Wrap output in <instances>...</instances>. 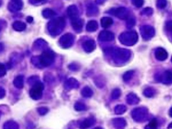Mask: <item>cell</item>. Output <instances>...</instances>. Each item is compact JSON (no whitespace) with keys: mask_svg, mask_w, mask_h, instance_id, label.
<instances>
[{"mask_svg":"<svg viewBox=\"0 0 172 129\" xmlns=\"http://www.w3.org/2000/svg\"><path fill=\"white\" fill-rule=\"evenodd\" d=\"M65 22L62 17L56 18L50 21L48 24V30L52 35H57L62 32L65 27Z\"/></svg>","mask_w":172,"mask_h":129,"instance_id":"7a4b0ae2","label":"cell"},{"mask_svg":"<svg viewBox=\"0 0 172 129\" xmlns=\"http://www.w3.org/2000/svg\"><path fill=\"white\" fill-rule=\"evenodd\" d=\"M114 39V34L110 31L104 30L101 32L98 36V40L103 42H109L112 41Z\"/></svg>","mask_w":172,"mask_h":129,"instance_id":"30bf717a","label":"cell"},{"mask_svg":"<svg viewBox=\"0 0 172 129\" xmlns=\"http://www.w3.org/2000/svg\"><path fill=\"white\" fill-rule=\"evenodd\" d=\"M14 85L19 89H22L24 87V77L22 75H19L14 80Z\"/></svg>","mask_w":172,"mask_h":129,"instance_id":"44dd1931","label":"cell"},{"mask_svg":"<svg viewBox=\"0 0 172 129\" xmlns=\"http://www.w3.org/2000/svg\"><path fill=\"white\" fill-rule=\"evenodd\" d=\"M130 52L126 49L118 48L113 52V57L116 63H125L129 59Z\"/></svg>","mask_w":172,"mask_h":129,"instance_id":"277c9868","label":"cell"},{"mask_svg":"<svg viewBox=\"0 0 172 129\" xmlns=\"http://www.w3.org/2000/svg\"><path fill=\"white\" fill-rule=\"evenodd\" d=\"M0 30H1V27H0Z\"/></svg>","mask_w":172,"mask_h":129,"instance_id":"f5cc1de1","label":"cell"},{"mask_svg":"<svg viewBox=\"0 0 172 129\" xmlns=\"http://www.w3.org/2000/svg\"><path fill=\"white\" fill-rule=\"evenodd\" d=\"M47 45V43H46L45 41L42 40H38L36 41L35 43H34V48L35 50H41L42 48H44V47H45Z\"/></svg>","mask_w":172,"mask_h":129,"instance_id":"484cf974","label":"cell"},{"mask_svg":"<svg viewBox=\"0 0 172 129\" xmlns=\"http://www.w3.org/2000/svg\"><path fill=\"white\" fill-rule=\"evenodd\" d=\"M83 47L86 52H91L96 48V42L93 40H88L83 42Z\"/></svg>","mask_w":172,"mask_h":129,"instance_id":"5bb4252c","label":"cell"},{"mask_svg":"<svg viewBox=\"0 0 172 129\" xmlns=\"http://www.w3.org/2000/svg\"><path fill=\"white\" fill-rule=\"evenodd\" d=\"M132 117L136 122H142L146 120L148 116V109L145 107L137 108L132 111Z\"/></svg>","mask_w":172,"mask_h":129,"instance_id":"5b68a950","label":"cell"},{"mask_svg":"<svg viewBox=\"0 0 172 129\" xmlns=\"http://www.w3.org/2000/svg\"><path fill=\"white\" fill-rule=\"evenodd\" d=\"M113 21L110 17H103L101 20V26L104 28H108L113 25Z\"/></svg>","mask_w":172,"mask_h":129,"instance_id":"603a6c76","label":"cell"},{"mask_svg":"<svg viewBox=\"0 0 172 129\" xmlns=\"http://www.w3.org/2000/svg\"><path fill=\"white\" fill-rule=\"evenodd\" d=\"M44 89V86L42 83L38 81L33 85L30 91V95L33 100H37L42 98V90Z\"/></svg>","mask_w":172,"mask_h":129,"instance_id":"8992f818","label":"cell"},{"mask_svg":"<svg viewBox=\"0 0 172 129\" xmlns=\"http://www.w3.org/2000/svg\"><path fill=\"white\" fill-rule=\"evenodd\" d=\"M109 13L113 14L116 17L120 20H126L129 17V11L125 7H118V8H113L109 10Z\"/></svg>","mask_w":172,"mask_h":129,"instance_id":"52a82bcc","label":"cell"},{"mask_svg":"<svg viewBox=\"0 0 172 129\" xmlns=\"http://www.w3.org/2000/svg\"><path fill=\"white\" fill-rule=\"evenodd\" d=\"M46 0H30V2L32 4H41L44 3Z\"/></svg>","mask_w":172,"mask_h":129,"instance_id":"60d3db41","label":"cell"},{"mask_svg":"<svg viewBox=\"0 0 172 129\" xmlns=\"http://www.w3.org/2000/svg\"><path fill=\"white\" fill-rule=\"evenodd\" d=\"M1 4H2V1L0 0V6H1Z\"/></svg>","mask_w":172,"mask_h":129,"instance_id":"f907efd6","label":"cell"},{"mask_svg":"<svg viewBox=\"0 0 172 129\" xmlns=\"http://www.w3.org/2000/svg\"><path fill=\"white\" fill-rule=\"evenodd\" d=\"M98 9L95 6H91L88 8V15H95L98 12Z\"/></svg>","mask_w":172,"mask_h":129,"instance_id":"836d02e7","label":"cell"},{"mask_svg":"<svg viewBox=\"0 0 172 129\" xmlns=\"http://www.w3.org/2000/svg\"><path fill=\"white\" fill-rule=\"evenodd\" d=\"M5 94H6V92L4 88L0 87V99L3 98L5 96Z\"/></svg>","mask_w":172,"mask_h":129,"instance_id":"b9f144b4","label":"cell"},{"mask_svg":"<svg viewBox=\"0 0 172 129\" xmlns=\"http://www.w3.org/2000/svg\"><path fill=\"white\" fill-rule=\"evenodd\" d=\"M167 4L166 0H157L156 6L159 9H164Z\"/></svg>","mask_w":172,"mask_h":129,"instance_id":"d590c367","label":"cell"},{"mask_svg":"<svg viewBox=\"0 0 172 129\" xmlns=\"http://www.w3.org/2000/svg\"><path fill=\"white\" fill-rule=\"evenodd\" d=\"M75 109L77 111H83L85 110H86V105L82 103L77 102L75 105Z\"/></svg>","mask_w":172,"mask_h":129,"instance_id":"1f68e13d","label":"cell"},{"mask_svg":"<svg viewBox=\"0 0 172 129\" xmlns=\"http://www.w3.org/2000/svg\"><path fill=\"white\" fill-rule=\"evenodd\" d=\"M134 71H128L125 73L124 75H123V80L125 81H128L130 80V79L133 78V76H134Z\"/></svg>","mask_w":172,"mask_h":129,"instance_id":"e575fe53","label":"cell"},{"mask_svg":"<svg viewBox=\"0 0 172 129\" xmlns=\"http://www.w3.org/2000/svg\"><path fill=\"white\" fill-rule=\"evenodd\" d=\"M171 61H172V57H171Z\"/></svg>","mask_w":172,"mask_h":129,"instance_id":"db71d44e","label":"cell"},{"mask_svg":"<svg viewBox=\"0 0 172 129\" xmlns=\"http://www.w3.org/2000/svg\"><path fill=\"white\" fill-rule=\"evenodd\" d=\"M4 129H19V125L13 121H9L4 124Z\"/></svg>","mask_w":172,"mask_h":129,"instance_id":"d4e9b609","label":"cell"},{"mask_svg":"<svg viewBox=\"0 0 172 129\" xmlns=\"http://www.w3.org/2000/svg\"><path fill=\"white\" fill-rule=\"evenodd\" d=\"M126 99L127 103L130 105L137 104L140 101L139 97L135 94H134V93H130V94H128L126 97Z\"/></svg>","mask_w":172,"mask_h":129,"instance_id":"ffe728a7","label":"cell"},{"mask_svg":"<svg viewBox=\"0 0 172 129\" xmlns=\"http://www.w3.org/2000/svg\"><path fill=\"white\" fill-rule=\"evenodd\" d=\"M113 126L117 129H123L126 126V121L122 118H115L113 120Z\"/></svg>","mask_w":172,"mask_h":129,"instance_id":"2e32d148","label":"cell"},{"mask_svg":"<svg viewBox=\"0 0 172 129\" xmlns=\"http://www.w3.org/2000/svg\"><path fill=\"white\" fill-rule=\"evenodd\" d=\"M169 116H170L171 117H172V107L171 108H170V110H169Z\"/></svg>","mask_w":172,"mask_h":129,"instance_id":"7dc6e473","label":"cell"},{"mask_svg":"<svg viewBox=\"0 0 172 129\" xmlns=\"http://www.w3.org/2000/svg\"><path fill=\"white\" fill-rule=\"evenodd\" d=\"M6 75V68L3 64L0 63V78Z\"/></svg>","mask_w":172,"mask_h":129,"instance_id":"ab89813d","label":"cell"},{"mask_svg":"<svg viewBox=\"0 0 172 129\" xmlns=\"http://www.w3.org/2000/svg\"><path fill=\"white\" fill-rule=\"evenodd\" d=\"M168 128H172V122L168 126Z\"/></svg>","mask_w":172,"mask_h":129,"instance_id":"c3c4849f","label":"cell"},{"mask_svg":"<svg viewBox=\"0 0 172 129\" xmlns=\"http://www.w3.org/2000/svg\"><path fill=\"white\" fill-rule=\"evenodd\" d=\"M131 2L132 4H134L135 7H136L137 8L141 7L144 3V0H131Z\"/></svg>","mask_w":172,"mask_h":129,"instance_id":"8d00e7d4","label":"cell"},{"mask_svg":"<svg viewBox=\"0 0 172 129\" xmlns=\"http://www.w3.org/2000/svg\"><path fill=\"white\" fill-rule=\"evenodd\" d=\"M140 30H141V35L144 40H150L155 35V30L154 27H152L151 26H143Z\"/></svg>","mask_w":172,"mask_h":129,"instance_id":"9c48e42d","label":"cell"},{"mask_svg":"<svg viewBox=\"0 0 172 129\" xmlns=\"http://www.w3.org/2000/svg\"><path fill=\"white\" fill-rule=\"evenodd\" d=\"M23 4L21 0H12L10 3L9 4V9L11 12H17L20 10L22 7Z\"/></svg>","mask_w":172,"mask_h":129,"instance_id":"4fadbf2b","label":"cell"},{"mask_svg":"<svg viewBox=\"0 0 172 129\" xmlns=\"http://www.w3.org/2000/svg\"><path fill=\"white\" fill-rule=\"evenodd\" d=\"M155 93H156V91H155V90L153 89L152 88H146V89L144 91V95L148 98L153 97L155 95Z\"/></svg>","mask_w":172,"mask_h":129,"instance_id":"f546056e","label":"cell"},{"mask_svg":"<svg viewBox=\"0 0 172 129\" xmlns=\"http://www.w3.org/2000/svg\"><path fill=\"white\" fill-rule=\"evenodd\" d=\"M37 111L41 116H44L46 113H47V112L49 111V109L46 107H40L37 109Z\"/></svg>","mask_w":172,"mask_h":129,"instance_id":"74e56055","label":"cell"},{"mask_svg":"<svg viewBox=\"0 0 172 129\" xmlns=\"http://www.w3.org/2000/svg\"><path fill=\"white\" fill-rule=\"evenodd\" d=\"M55 60L54 52L50 50L44 51L40 56L34 57L32 59V63L38 68L48 67L53 63Z\"/></svg>","mask_w":172,"mask_h":129,"instance_id":"6da1fadb","label":"cell"},{"mask_svg":"<svg viewBox=\"0 0 172 129\" xmlns=\"http://www.w3.org/2000/svg\"><path fill=\"white\" fill-rule=\"evenodd\" d=\"M78 83L74 78H70L65 83V88L67 90H71L73 88H76L78 87Z\"/></svg>","mask_w":172,"mask_h":129,"instance_id":"ac0fdd59","label":"cell"},{"mask_svg":"<svg viewBox=\"0 0 172 129\" xmlns=\"http://www.w3.org/2000/svg\"><path fill=\"white\" fill-rule=\"evenodd\" d=\"M120 95H121L120 90L118 89V88H116V89H114L113 90L112 94H111V98H112L113 100H116L120 96Z\"/></svg>","mask_w":172,"mask_h":129,"instance_id":"d6a6232c","label":"cell"},{"mask_svg":"<svg viewBox=\"0 0 172 129\" xmlns=\"http://www.w3.org/2000/svg\"><path fill=\"white\" fill-rule=\"evenodd\" d=\"M155 56L156 58L159 61H164L168 57V53L162 47H159L155 51Z\"/></svg>","mask_w":172,"mask_h":129,"instance_id":"7c38bea8","label":"cell"},{"mask_svg":"<svg viewBox=\"0 0 172 129\" xmlns=\"http://www.w3.org/2000/svg\"><path fill=\"white\" fill-rule=\"evenodd\" d=\"M42 15L45 18H52L55 15V12L52 9H46L42 12Z\"/></svg>","mask_w":172,"mask_h":129,"instance_id":"83f0119b","label":"cell"},{"mask_svg":"<svg viewBox=\"0 0 172 129\" xmlns=\"http://www.w3.org/2000/svg\"><path fill=\"white\" fill-rule=\"evenodd\" d=\"M157 126H158V121H156V119H153L149 125L145 127V129H157Z\"/></svg>","mask_w":172,"mask_h":129,"instance_id":"4dcf8cb0","label":"cell"},{"mask_svg":"<svg viewBox=\"0 0 172 129\" xmlns=\"http://www.w3.org/2000/svg\"><path fill=\"white\" fill-rule=\"evenodd\" d=\"M0 116H1V112H0Z\"/></svg>","mask_w":172,"mask_h":129,"instance_id":"816d5d0a","label":"cell"},{"mask_svg":"<svg viewBox=\"0 0 172 129\" xmlns=\"http://www.w3.org/2000/svg\"><path fill=\"white\" fill-rule=\"evenodd\" d=\"M71 24H72V27H73V29L76 31V32H81L82 28H83V21L82 20L81 18L77 17L74 19V20H72Z\"/></svg>","mask_w":172,"mask_h":129,"instance_id":"9a60e30c","label":"cell"},{"mask_svg":"<svg viewBox=\"0 0 172 129\" xmlns=\"http://www.w3.org/2000/svg\"><path fill=\"white\" fill-rule=\"evenodd\" d=\"M127 108L125 107V106H123V105H118V106L115 107V114L118 115H121L123 113H124L125 111H126Z\"/></svg>","mask_w":172,"mask_h":129,"instance_id":"4316f807","label":"cell"},{"mask_svg":"<svg viewBox=\"0 0 172 129\" xmlns=\"http://www.w3.org/2000/svg\"><path fill=\"white\" fill-rule=\"evenodd\" d=\"M3 50H4V46H3V45L0 43V52H1Z\"/></svg>","mask_w":172,"mask_h":129,"instance_id":"bcb514c9","label":"cell"},{"mask_svg":"<svg viewBox=\"0 0 172 129\" xmlns=\"http://www.w3.org/2000/svg\"><path fill=\"white\" fill-rule=\"evenodd\" d=\"M67 14H68V16L72 20H74V19L79 17H78V9H77V7L75 5L70 6L67 9Z\"/></svg>","mask_w":172,"mask_h":129,"instance_id":"e0dca14e","label":"cell"},{"mask_svg":"<svg viewBox=\"0 0 172 129\" xmlns=\"http://www.w3.org/2000/svg\"><path fill=\"white\" fill-rule=\"evenodd\" d=\"M98 28V22L96 21L91 20L88 22V25L86 26V30L88 31V32H95Z\"/></svg>","mask_w":172,"mask_h":129,"instance_id":"7402d4cb","label":"cell"},{"mask_svg":"<svg viewBox=\"0 0 172 129\" xmlns=\"http://www.w3.org/2000/svg\"><path fill=\"white\" fill-rule=\"evenodd\" d=\"M159 80L164 84H171L172 83V71L166 70L159 76Z\"/></svg>","mask_w":172,"mask_h":129,"instance_id":"8fae6325","label":"cell"},{"mask_svg":"<svg viewBox=\"0 0 172 129\" xmlns=\"http://www.w3.org/2000/svg\"><path fill=\"white\" fill-rule=\"evenodd\" d=\"M94 123H95V119L93 118H86L81 123V125H80V128L88 129V128L91 127V126H93Z\"/></svg>","mask_w":172,"mask_h":129,"instance_id":"d6986e66","label":"cell"},{"mask_svg":"<svg viewBox=\"0 0 172 129\" xmlns=\"http://www.w3.org/2000/svg\"><path fill=\"white\" fill-rule=\"evenodd\" d=\"M74 40V36L72 34H70V33H67V34H65L60 38L59 41L60 45L64 48H68L73 45Z\"/></svg>","mask_w":172,"mask_h":129,"instance_id":"ba28073f","label":"cell"},{"mask_svg":"<svg viewBox=\"0 0 172 129\" xmlns=\"http://www.w3.org/2000/svg\"><path fill=\"white\" fill-rule=\"evenodd\" d=\"M166 27H167V29L172 32V22H170L166 25Z\"/></svg>","mask_w":172,"mask_h":129,"instance_id":"ee69618b","label":"cell"},{"mask_svg":"<svg viewBox=\"0 0 172 129\" xmlns=\"http://www.w3.org/2000/svg\"><path fill=\"white\" fill-rule=\"evenodd\" d=\"M129 19V18H128ZM135 21L134 20V18H130L129 20H128V24H130V27H133L135 25Z\"/></svg>","mask_w":172,"mask_h":129,"instance_id":"7bdbcfd3","label":"cell"},{"mask_svg":"<svg viewBox=\"0 0 172 129\" xmlns=\"http://www.w3.org/2000/svg\"><path fill=\"white\" fill-rule=\"evenodd\" d=\"M82 95L86 98H90L93 95V90H92L89 87H85L82 90Z\"/></svg>","mask_w":172,"mask_h":129,"instance_id":"f1b7e54d","label":"cell"},{"mask_svg":"<svg viewBox=\"0 0 172 129\" xmlns=\"http://www.w3.org/2000/svg\"><path fill=\"white\" fill-rule=\"evenodd\" d=\"M27 20L28 22H32L33 21V19H32V17H28Z\"/></svg>","mask_w":172,"mask_h":129,"instance_id":"f6af8a7d","label":"cell"},{"mask_svg":"<svg viewBox=\"0 0 172 129\" xmlns=\"http://www.w3.org/2000/svg\"><path fill=\"white\" fill-rule=\"evenodd\" d=\"M138 35L135 31H129L122 33L119 37V40L121 44L126 45V46H131L137 42Z\"/></svg>","mask_w":172,"mask_h":129,"instance_id":"3957f363","label":"cell"},{"mask_svg":"<svg viewBox=\"0 0 172 129\" xmlns=\"http://www.w3.org/2000/svg\"><path fill=\"white\" fill-rule=\"evenodd\" d=\"M94 129H103V128H100V127H97V128H94Z\"/></svg>","mask_w":172,"mask_h":129,"instance_id":"681fc988","label":"cell"},{"mask_svg":"<svg viewBox=\"0 0 172 129\" xmlns=\"http://www.w3.org/2000/svg\"><path fill=\"white\" fill-rule=\"evenodd\" d=\"M142 13H143V14H145V15H146V16H150L153 14V9H152L151 8H150V7H147V8L144 9V10H143Z\"/></svg>","mask_w":172,"mask_h":129,"instance_id":"f35d334b","label":"cell"},{"mask_svg":"<svg viewBox=\"0 0 172 129\" xmlns=\"http://www.w3.org/2000/svg\"><path fill=\"white\" fill-rule=\"evenodd\" d=\"M12 27L16 31H19V32H20V31H23L25 30L26 25L25 23L22 22L20 21H16L15 22H14Z\"/></svg>","mask_w":172,"mask_h":129,"instance_id":"cb8c5ba5","label":"cell"}]
</instances>
